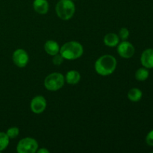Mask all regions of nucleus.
Segmentation results:
<instances>
[{
  "mask_svg": "<svg viewBox=\"0 0 153 153\" xmlns=\"http://www.w3.org/2000/svg\"><path fill=\"white\" fill-rule=\"evenodd\" d=\"M149 72L147 68L145 67H142V68H139L138 70L136 71L135 73V79L139 82H143L146 81V79L149 78Z\"/></svg>",
  "mask_w": 153,
  "mask_h": 153,
  "instance_id": "2eb2a0df",
  "label": "nucleus"
},
{
  "mask_svg": "<svg viewBox=\"0 0 153 153\" xmlns=\"http://www.w3.org/2000/svg\"><path fill=\"white\" fill-rule=\"evenodd\" d=\"M9 138L7 134L4 132H0V152L4 150L9 145Z\"/></svg>",
  "mask_w": 153,
  "mask_h": 153,
  "instance_id": "dca6fc26",
  "label": "nucleus"
},
{
  "mask_svg": "<svg viewBox=\"0 0 153 153\" xmlns=\"http://www.w3.org/2000/svg\"><path fill=\"white\" fill-rule=\"evenodd\" d=\"M33 7L37 13L45 14L49 10V2L47 0H34L33 2Z\"/></svg>",
  "mask_w": 153,
  "mask_h": 153,
  "instance_id": "9d476101",
  "label": "nucleus"
},
{
  "mask_svg": "<svg viewBox=\"0 0 153 153\" xmlns=\"http://www.w3.org/2000/svg\"><path fill=\"white\" fill-rule=\"evenodd\" d=\"M64 85V76L60 73H52L46 77L44 86L50 91H56L63 88Z\"/></svg>",
  "mask_w": 153,
  "mask_h": 153,
  "instance_id": "20e7f679",
  "label": "nucleus"
},
{
  "mask_svg": "<svg viewBox=\"0 0 153 153\" xmlns=\"http://www.w3.org/2000/svg\"><path fill=\"white\" fill-rule=\"evenodd\" d=\"M140 62L143 67L147 69L153 68V49H146L142 52Z\"/></svg>",
  "mask_w": 153,
  "mask_h": 153,
  "instance_id": "1a4fd4ad",
  "label": "nucleus"
},
{
  "mask_svg": "<svg viewBox=\"0 0 153 153\" xmlns=\"http://www.w3.org/2000/svg\"><path fill=\"white\" fill-rule=\"evenodd\" d=\"M44 49L46 53L49 54V55H52V56L59 53L60 52V47L58 43L52 40H49L45 43Z\"/></svg>",
  "mask_w": 153,
  "mask_h": 153,
  "instance_id": "9b49d317",
  "label": "nucleus"
},
{
  "mask_svg": "<svg viewBox=\"0 0 153 153\" xmlns=\"http://www.w3.org/2000/svg\"><path fill=\"white\" fill-rule=\"evenodd\" d=\"M117 60L114 56L105 55L99 58L95 63V70L99 75L109 76L116 70Z\"/></svg>",
  "mask_w": 153,
  "mask_h": 153,
  "instance_id": "f257e3e1",
  "label": "nucleus"
},
{
  "mask_svg": "<svg viewBox=\"0 0 153 153\" xmlns=\"http://www.w3.org/2000/svg\"><path fill=\"white\" fill-rule=\"evenodd\" d=\"M12 59L15 65L18 67H25L28 64L29 57L24 49H18L13 52Z\"/></svg>",
  "mask_w": 153,
  "mask_h": 153,
  "instance_id": "0eeeda50",
  "label": "nucleus"
},
{
  "mask_svg": "<svg viewBox=\"0 0 153 153\" xmlns=\"http://www.w3.org/2000/svg\"><path fill=\"white\" fill-rule=\"evenodd\" d=\"M38 149L37 140L31 137H25L18 143L16 151L19 153H34Z\"/></svg>",
  "mask_w": 153,
  "mask_h": 153,
  "instance_id": "39448f33",
  "label": "nucleus"
},
{
  "mask_svg": "<svg viewBox=\"0 0 153 153\" xmlns=\"http://www.w3.org/2000/svg\"><path fill=\"white\" fill-rule=\"evenodd\" d=\"M129 37V31L126 28H122L119 31V37L123 40H126Z\"/></svg>",
  "mask_w": 153,
  "mask_h": 153,
  "instance_id": "a211bd4d",
  "label": "nucleus"
},
{
  "mask_svg": "<svg viewBox=\"0 0 153 153\" xmlns=\"http://www.w3.org/2000/svg\"><path fill=\"white\" fill-rule=\"evenodd\" d=\"M119 36L114 33H108L104 37V43L109 47H115L118 45L120 41Z\"/></svg>",
  "mask_w": 153,
  "mask_h": 153,
  "instance_id": "f8f14e48",
  "label": "nucleus"
},
{
  "mask_svg": "<svg viewBox=\"0 0 153 153\" xmlns=\"http://www.w3.org/2000/svg\"><path fill=\"white\" fill-rule=\"evenodd\" d=\"M55 11L63 20L71 19L76 11V6L72 0H60L55 6Z\"/></svg>",
  "mask_w": 153,
  "mask_h": 153,
  "instance_id": "7ed1b4c3",
  "label": "nucleus"
},
{
  "mask_svg": "<svg viewBox=\"0 0 153 153\" xmlns=\"http://www.w3.org/2000/svg\"><path fill=\"white\" fill-rule=\"evenodd\" d=\"M31 110L33 113L39 114L43 113L46 108V100L43 96H37L34 97L31 102Z\"/></svg>",
  "mask_w": 153,
  "mask_h": 153,
  "instance_id": "6e6552de",
  "label": "nucleus"
},
{
  "mask_svg": "<svg viewBox=\"0 0 153 153\" xmlns=\"http://www.w3.org/2000/svg\"><path fill=\"white\" fill-rule=\"evenodd\" d=\"M146 143L149 146H153V129L151 130L146 137Z\"/></svg>",
  "mask_w": 153,
  "mask_h": 153,
  "instance_id": "aec40b11",
  "label": "nucleus"
},
{
  "mask_svg": "<svg viewBox=\"0 0 153 153\" xmlns=\"http://www.w3.org/2000/svg\"><path fill=\"white\" fill-rule=\"evenodd\" d=\"M7 135L8 136L10 139H13L16 138L19 134V130L17 127H10L7 130V132H6Z\"/></svg>",
  "mask_w": 153,
  "mask_h": 153,
  "instance_id": "f3484780",
  "label": "nucleus"
},
{
  "mask_svg": "<svg viewBox=\"0 0 153 153\" xmlns=\"http://www.w3.org/2000/svg\"><path fill=\"white\" fill-rule=\"evenodd\" d=\"M37 152L38 153H49V151L48 149H45V148H42V149L37 150Z\"/></svg>",
  "mask_w": 153,
  "mask_h": 153,
  "instance_id": "412c9836",
  "label": "nucleus"
},
{
  "mask_svg": "<svg viewBox=\"0 0 153 153\" xmlns=\"http://www.w3.org/2000/svg\"><path fill=\"white\" fill-rule=\"evenodd\" d=\"M66 82L70 85H76L79 82L81 79V76L79 73L76 70H70L66 74Z\"/></svg>",
  "mask_w": 153,
  "mask_h": 153,
  "instance_id": "ddd939ff",
  "label": "nucleus"
},
{
  "mask_svg": "<svg viewBox=\"0 0 153 153\" xmlns=\"http://www.w3.org/2000/svg\"><path fill=\"white\" fill-rule=\"evenodd\" d=\"M60 54L66 60H76L80 58L84 52L83 46L76 41H70L64 43L60 48Z\"/></svg>",
  "mask_w": 153,
  "mask_h": 153,
  "instance_id": "f03ea898",
  "label": "nucleus"
},
{
  "mask_svg": "<svg viewBox=\"0 0 153 153\" xmlns=\"http://www.w3.org/2000/svg\"><path fill=\"white\" fill-rule=\"evenodd\" d=\"M134 52L135 49L132 43L126 40H123V42L119 43L117 46V52L120 56L126 59L131 58L134 55Z\"/></svg>",
  "mask_w": 153,
  "mask_h": 153,
  "instance_id": "423d86ee",
  "label": "nucleus"
},
{
  "mask_svg": "<svg viewBox=\"0 0 153 153\" xmlns=\"http://www.w3.org/2000/svg\"><path fill=\"white\" fill-rule=\"evenodd\" d=\"M64 58H63L62 55H61V54L58 53V54H56V55H53L52 62H53V64H55V65L59 66L62 64L63 61H64Z\"/></svg>",
  "mask_w": 153,
  "mask_h": 153,
  "instance_id": "6ab92c4d",
  "label": "nucleus"
},
{
  "mask_svg": "<svg viewBox=\"0 0 153 153\" xmlns=\"http://www.w3.org/2000/svg\"><path fill=\"white\" fill-rule=\"evenodd\" d=\"M142 97H143V93L138 88H131L129 90L128 92V98L130 101L134 102H137L141 100Z\"/></svg>",
  "mask_w": 153,
  "mask_h": 153,
  "instance_id": "4468645a",
  "label": "nucleus"
}]
</instances>
